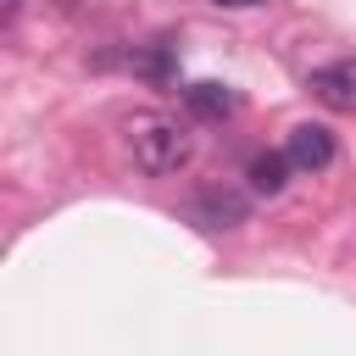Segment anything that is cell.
<instances>
[{
  "mask_svg": "<svg viewBox=\"0 0 356 356\" xmlns=\"http://www.w3.org/2000/svg\"><path fill=\"white\" fill-rule=\"evenodd\" d=\"M128 150H134V161H139L150 178H167V172L189 167V156H195L189 134H184L178 117H167V111H134V117H128Z\"/></svg>",
  "mask_w": 356,
  "mask_h": 356,
  "instance_id": "1",
  "label": "cell"
},
{
  "mask_svg": "<svg viewBox=\"0 0 356 356\" xmlns=\"http://www.w3.org/2000/svg\"><path fill=\"white\" fill-rule=\"evenodd\" d=\"M306 89H312V100H323L328 111H356V56L317 67V72L306 78Z\"/></svg>",
  "mask_w": 356,
  "mask_h": 356,
  "instance_id": "2",
  "label": "cell"
},
{
  "mask_svg": "<svg viewBox=\"0 0 356 356\" xmlns=\"http://www.w3.org/2000/svg\"><path fill=\"white\" fill-rule=\"evenodd\" d=\"M284 156H289V167H300V172H323V167L334 161V134H328L323 122H300V128H289Z\"/></svg>",
  "mask_w": 356,
  "mask_h": 356,
  "instance_id": "3",
  "label": "cell"
},
{
  "mask_svg": "<svg viewBox=\"0 0 356 356\" xmlns=\"http://www.w3.org/2000/svg\"><path fill=\"white\" fill-rule=\"evenodd\" d=\"M189 217H195L200 228H234V222H245V195H234V189H206V195H195Z\"/></svg>",
  "mask_w": 356,
  "mask_h": 356,
  "instance_id": "4",
  "label": "cell"
},
{
  "mask_svg": "<svg viewBox=\"0 0 356 356\" xmlns=\"http://www.w3.org/2000/svg\"><path fill=\"white\" fill-rule=\"evenodd\" d=\"M184 106H189L195 117L217 122V117H228V111L239 106V95H234L228 83H189V89H184Z\"/></svg>",
  "mask_w": 356,
  "mask_h": 356,
  "instance_id": "5",
  "label": "cell"
},
{
  "mask_svg": "<svg viewBox=\"0 0 356 356\" xmlns=\"http://www.w3.org/2000/svg\"><path fill=\"white\" fill-rule=\"evenodd\" d=\"M284 184H289V156L284 150H267V156L250 161V189L256 195H278Z\"/></svg>",
  "mask_w": 356,
  "mask_h": 356,
  "instance_id": "6",
  "label": "cell"
},
{
  "mask_svg": "<svg viewBox=\"0 0 356 356\" xmlns=\"http://www.w3.org/2000/svg\"><path fill=\"white\" fill-rule=\"evenodd\" d=\"M134 67H139V72H150V78H167V56H161V50H150V56H134Z\"/></svg>",
  "mask_w": 356,
  "mask_h": 356,
  "instance_id": "7",
  "label": "cell"
},
{
  "mask_svg": "<svg viewBox=\"0 0 356 356\" xmlns=\"http://www.w3.org/2000/svg\"><path fill=\"white\" fill-rule=\"evenodd\" d=\"M217 6H228V11H245V6H261V0H217Z\"/></svg>",
  "mask_w": 356,
  "mask_h": 356,
  "instance_id": "8",
  "label": "cell"
},
{
  "mask_svg": "<svg viewBox=\"0 0 356 356\" xmlns=\"http://www.w3.org/2000/svg\"><path fill=\"white\" fill-rule=\"evenodd\" d=\"M11 11H17V0H6V17H11Z\"/></svg>",
  "mask_w": 356,
  "mask_h": 356,
  "instance_id": "9",
  "label": "cell"
}]
</instances>
